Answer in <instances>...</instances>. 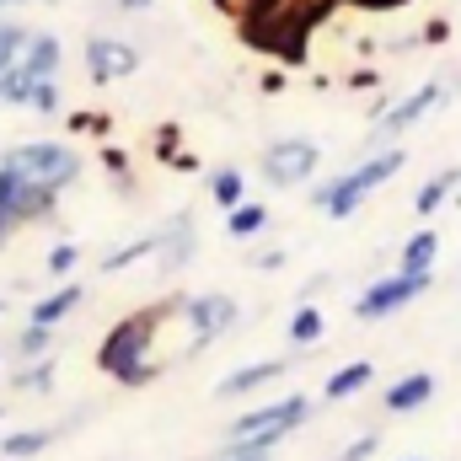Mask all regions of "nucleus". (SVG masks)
Here are the masks:
<instances>
[{
	"mask_svg": "<svg viewBox=\"0 0 461 461\" xmlns=\"http://www.w3.org/2000/svg\"><path fill=\"white\" fill-rule=\"evenodd\" d=\"M183 312H188V301H156V306L123 317L113 333L103 339V348H97V370L113 375V381H123V386H145V381H156V375L167 370L161 359H150L156 333H161L172 317H183Z\"/></svg>",
	"mask_w": 461,
	"mask_h": 461,
	"instance_id": "nucleus-1",
	"label": "nucleus"
},
{
	"mask_svg": "<svg viewBox=\"0 0 461 461\" xmlns=\"http://www.w3.org/2000/svg\"><path fill=\"white\" fill-rule=\"evenodd\" d=\"M306 413H312V402H306L301 392H295V397H279V402H268V408L241 413V419L230 424V456H268Z\"/></svg>",
	"mask_w": 461,
	"mask_h": 461,
	"instance_id": "nucleus-2",
	"label": "nucleus"
},
{
	"mask_svg": "<svg viewBox=\"0 0 461 461\" xmlns=\"http://www.w3.org/2000/svg\"><path fill=\"white\" fill-rule=\"evenodd\" d=\"M54 204H59V188L22 177V167H16L11 156L0 161V247H5L22 226L49 221V215H54Z\"/></svg>",
	"mask_w": 461,
	"mask_h": 461,
	"instance_id": "nucleus-3",
	"label": "nucleus"
},
{
	"mask_svg": "<svg viewBox=\"0 0 461 461\" xmlns=\"http://www.w3.org/2000/svg\"><path fill=\"white\" fill-rule=\"evenodd\" d=\"M397 167H402V150H381V156L359 161L354 172L333 177V183H322V188H317V204H322L328 215H339V221H344V215H354V210H359V199H365V194H375V188H381Z\"/></svg>",
	"mask_w": 461,
	"mask_h": 461,
	"instance_id": "nucleus-4",
	"label": "nucleus"
},
{
	"mask_svg": "<svg viewBox=\"0 0 461 461\" xmlns=\"http://www.w3.org/2000/svg\"><path fill=\"white\" fill-rule=\"evenodd\" d=\"M5 156L22 167V177L49 183V188H59V194L81 177V156H76L70 145H59V140H27V145H16V150H5Z\"/></svg>",
	"mask_w": 461,
	"mask_h": 461,
	"instance_id": "nucleus-5",
	"label": "nucleus"
},
{
	"mask_svg": "<svg viewBox=\"0 0 461 461\" xmlns=\"http://www.w3.org/2000/svg\"><path fill=\"white\" fill-rule=\"evenodd\" d=\"M317 161H322L317 140L290 134V140H274V145L263 150V177H268L274 188H295V183H306V177L317 172Z\"/></svg>",
	"mask_w": 461,
	"mask_h": 461,
	"instance_id": "nucleus-6",
	"label": "nucleus"
},
{
	"mask_svg": "<svg viewBox=\"0 0 461 461\" xmlns=\"http://www.w3.org/2000/svg\"><path fill=\"white\" fill-rule=\"evenodd\" d=\"M424 290H429V274H392V279L370 285V290L354 301V317H359V322H381V317L402 312L408 301H419Z\"/></svg>",
	"mask_w": 461,
	"mask_h": 461,
	"instance_id": "nucleus-7",
	"label": "nucleus"
},
{
	"mask_svg": "<svg viewBox=\"0 0 461 461\" xmlns=\"http://www.w3.org/2000/svg\"><path fill=\"white\" fill-rule=\"evenodd\" d=\"M230 322H236V301L230 295H194L188 301V328H194V348L221 339Z\"/></svg>",
	"mask_w": 461,
	"mask_h": 461,
	"instance_id": "nucleus-8",
	"label": "nucleus"
},
{
	"mask_svg": "<svg viewBox=\"0 0 461 461\" xmlns=\"http://www.w3.org/2000/svg\"><path fill=\"white\" fill-rule=\"evenodd\" d=\"M134 65H140V54H134L129 43H118V38H92V43H86V70H92L97 86H108V81H118V76H129Z\"/></svg>",
	"mask_w": 461,
	"mask_h": 461,
	"instance_id": "nucleus-9",
	"label": "nucleus"
},
{
	"mask_svg": "<svg viewBox=\"0 0 461 461\" xmlns=\"http://www.w3.org/2000/svg\"><path fill=\"white\" fill-rule=\"evenodd\" d=\"M440 97H446V81H424L419 92H408V97H402V103H397L392 113L381 118V129H375V134H381V140H392V134H402V129H413V123H419V118L429 113V108H435Z\"/></svg>",
	"mask_w": 461,
	"mask_h": 461,
	"instance_id": "nucleus-10",
	"label": "nucleus"
},
{
	"mask_svg": "<svg viewBox=\"0 0 461 461\" xmlns=\"http://www.w3.org/2000/svg\"><path fill=\"white\" fill-rule=\"evenodd\" d=\"M435 397V375L429 370H413V375H402L392 392H386V408L392 413H413V408H424Z\"/></svg>",
	"mask_w": 461,
	"mask_h": 461,
	"instance_id": "nucleus-11",
	"label": "nucleus"
},
{
	"mask_svg": "<svg viewBox=\"0 0 461 461\" xmlns=\"http://www.w3.org/2000/svg\"><path fill=\"white\" fill-rule=\"evenodd\" d=\"M279 375H285V359H258V365H241V370H230L226 381H221V397H247L252 386L279 381Z\"/></svg>",
	"mask_w": 461,
	"mask_h": 461,
	"instance_id": "nucleus-12",
	"label": "nucleus"
},
{
	"mask_svg": "<svg viewBox=\"0 0 461 461\" xmlns=\"http://www.w3.org/2000/svg\"><path fill=\"white\" fill-rule=\"evenodd\" d=\"M435 252H440V236L424 226L413 230L408 241H402V258H397V274H429L435 268Z\"/></svg>",
	"mask_w": 461,
	"mask_h": 461,
	"instance_id": "nucleus-13",
	"label": "nucleus"
},
{
	"mask_svg": "<svg viewBox=\"0 0 461 461\" xmlns=\"http://www.w3.org/2000/svg\"><path fill=\"white\" fill-rule=\"evenodd\" d=\"M456 194H461V172H435V177L419 188L413 210H419V215H435V210H440L446 199H456Z\"/></svg>",
	"mask_w": 461,
	"mask_h": 461,
	"instance_id": "nucleus-14",
	"label": "nucleus"
},
{
	"mask_svg": "<svg viewBox=\"0 0 461 461\" xmlns=\"http://www.w3.org/2000/svg\"><path fill=\"white\" fill-rule=\"evenodd\" d=\"M22 70H27V76H54V70H59V38H49V32L27 38V59H22Z\"/></svg>",
	"mask_w": 461,
	"mask_h": 461,
	"instance_id": "nucleus-15",
	"label": "nucleus"
},
{
	"mask_svg": "<svg viewBox=\"0 0 461 461\" xmlns=\"http://www.w3.org/2000/svg\"><path fill=\"white\" fill-rule=\"evenodd\" d=\"M76 306H81V285H65V290H54L49 301H38V306H32V322H38V328H54V322H59V317H70Z\"/></svg>",
	"mask_w": 461,
	"mask_h": 461,
	"instance_id": "nucleus-16",
	"label": "nucleus"
},
{
	"mask_svg": "<svg viewBox=\"0 0 461 461\" xmlns=\"http://www.w3.org/2000/svg\"><path fill=\"white\" fill-rule=\"evenodd\" d=\"M370 359H354V365H344V370H333V381H328V397L339 402V397H354L359 386H370Z\"/></svg>",
	"mask_w": 461,
	"mask_h": 461,
	"instance_id": "nucleus-17",
	"label": "nucleus"
},
{
	"mask_svg": "<svg viewBox=\"0 0 461 461\" xmlns=\"http://www.w3.org/2000/svg\"><path fill=\"white\" fill-rule=\"evenodd\" d=\"M49 440H54V429H27V435H5V440H0V456H38V451H43V446H49Z\"/></svg>",
	"mask_w": 461,
	"mask_h": 461,
	"instance_id": "nucleus-18",
	"label": "nucleus"
},
{
	"mask_svg": "<svg viewBox=\"0 0 461 461\" xmlns=\"http://www.w3.org/2000/svg\"><path fill=\"white\" fill-rule=\"evenodd\" d=\"M263 221H268V210H263V204H236V210H230V221H226V230H230V236H258Z\"/></svg>",
	"mask_w": 461,
	"mask_h": 461,
	"instance_id": "nucleus-19",
	"label": "nucleus"
},
{
	"mask_svg": "<svg viewBox=\"0 0 461 461\" xmlns=\"http://www.w3.org/2000/svg\"><path fill=\"white\" fill-rule=\"evenodd\" d=\"M290 339H295V344H317V339H322V312H317V306H301L295 322H290Z\"/></svg>",
	"mask_w": 461,
	"mask_h": 461,
	"instance_id": "nucleus-20",
	"label": "nucleus"
},
{
	"mask_svg": "<svg viewBox=\"0 0 461 461\" xmlns=\"http://www.w3.org/2000/svg\"><path fill=\"white\" fill-rule=\"evenodd\" d=\"M210 199H215V204H226V210H236V204H241V172H215Z\"/></svg>",
	"mask_w": 461,
	"mask_h": 461,
	"instance_id": "nucleus-21",
	"label": "nucleus"
},
{
	"mask_svg": "<svg viewBox=\"0 0 461 461\" xmlns=\"http://www.w3.org/2000/svg\"><path fill=\"white\" fill-rule=\"evenodd\" d=\"M22 49H27V32H22V27H0V76L16 65Z\"/></svg>",
	"mask_w": 461,
	"mask_h": 461,
	"instance_id": "nucleus-22",
	"label": "nucleus"
},
{
	"mask_svg": "<svg viewBox=\"0 0 461 461\" xmlns=\"http://www.w3.org/2000/svg\"><path fill=\"white\" fill-rule=\"evenodd\" d=\"M27 108H38V113H54L59 108V86H54V76H43L38 86H32V103Z\"/></svg>",
	"mask_w": 461,
	"mask_h": 461,
	"instance_id": "nucleus-23",
	"label": "nucleus"
},
{
	"mask_svg": "<svg viewBox=\"0 0 461 461\" xmlns=\"http://www.w3.org/2000/svg\"><path fill=\"white\" fill-rule=\"evenodd\" d=\"M49 381H54V365H49V359H43L38 370H22V375H16V386H22V392H43Z\"/></svg>",
	"mask_w": 461,
	"mask_h": 461,
	"instance_id": "nucleus-24",
	"label": "nucleus"
},
{
	"mask_svg": "<svg viewBox=\"0 0 461 461\" xmlns=\"http://www.w3.org/2000/svg\"><path fill=\"white\" fill-rule=\"evenodd\" d=\"M150 247H156V241H134V247H123V252H113V258H103V268H108V274H113V268H129V263L145 258Z\"/></svg>",
	"mask_w": 461,
	"mask_h": 461,
	"instance_id": "nucleus-25",
	"label": "nucleus"
},
{
	"mask_svg": "<svg viewBox=\"0 0 461 461\" xmlns=\"http://www.w3.org/2000/svg\"><path fill=\"white\" fill-rule=\"evenodd\" d=\"M16 348H22L27 359H32V354H43V348H49V328H38V322H32V328L16 339Z\"/></svg>",
	"mask_w": 461,
	"mask_h": 461,
	"instance_id": "nucleus-26",
	"label": "nucleus"
},
{
	"mask_svg": "<svg viewBox=\"0 0 461 461\" xmlns=\"http://www.w3.org/2000/svg\"><path fill=\"white\" fill-rule=\"evenodd\" d=\"M76 258H81L76 247H54V252H49V268H54V274H70V268H76Z\"/></svg>",
	"mask_w": 461,
	"mask_h": 461,
	"instance_id": "nucleus-27",
	"label": "nucleus"
},
{
	"mask_svg": "<svg viewBox=\"0 0 461 461\" xmlns=\"http://www.w3.org/2000/svg\"><path fill=\"white\" fill-rule=\"evenodd\" d=\"M375 446H381V435H365V440H354V446L344 451V461H365L370 451H375Z\"/></svg>",
	"mask_w": 461,
	"mask_h": 461,
	"instance_id": "nucleus-28",
	"label": "nucleus"
},
{
	"mask_svg": "<svg viewBox=\"0 0 461 461\" xmlns=\"http://www.w3.org/2000/svg\"><path fill=\"white\" fill-rule=\"evenodd\" d=\"M348 5H365V11H397V5H408V0H348Z\"/></svg>",
	"mask_w": 461,
	"mask_h": 461,
	"instance_id": "nucleus-29",
	"label": "nucleus"
},
{
	"mask_svg": "<svg viewBox=\"0 0 461 461\" xmlns=\"http://www.w3.org/2000/svg\"><path fill=\"white\" fill-rule=\"evenodd\" d=\"M118 5H123V11H145L150 0H118Z\"/></svg>",
	"mask_w": 461,
	"mask_h": 461,
	"instance_id": "nucleus-30",
	"label": "nucleus"
},
{
	"mask_svg": "<svg viewBox=\"0 0 461 461\" xmlns=\"http://www.w3.org/2000/svg\"><path fill=\"white\" fill-rule=\"evenodd\" d=\"M230 461H268V456H230Z\"/></svg>",
	"mask_w": 461,
	"mask_h": 461,
	"instance_id": "nucleus-31",
	"label": "nucleus"
},
{
	"mask_svg": "<svg viewBox=\"0 0 461 461\" xmlns=\"http://www.w3.org/2000/svg\"><path fill=\"white\" fill-rule=\"evenodd\" d=\"M0 5H16V0H0Z\"/></svg>",
	"mask_w": 461,
	"mask_h": 461,
	"instance_id": "nucleus-32",
	"label": "nucleus"
},
{
	"mask_svg": "<svg viewBox=\"0 0 461 461\" xmlns=\"http://www.w3.org/2000/svg\"><path fill=\"white\" fill-rule=\"evenodd\" d=\"M0 312H5V301H0Z\"/></svg>",
	"mask_w": 461,
	"mask_h": 461,
	"instance_id": "nucleus-33",
	"label": "nucleus"
},
{
	"mask_svg": "<svg viewBox=\"0 0 461 461\" xmlns=\"http://www.w3.org/2000/svg\"><path fill=\"white\" fill-rule=\"evenodd\" d=\"M456 204H461V194H456Z\"/></svg>",
	"mask_w": 461,
	"mask_h": 461,
	"instance_id": "nucleus-34",
	"label": "nucleus"
}]
</instances>
